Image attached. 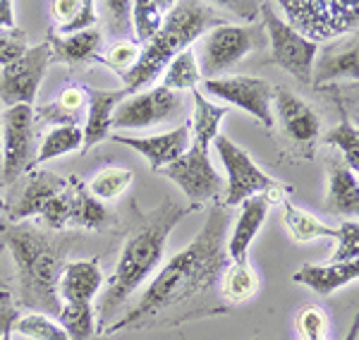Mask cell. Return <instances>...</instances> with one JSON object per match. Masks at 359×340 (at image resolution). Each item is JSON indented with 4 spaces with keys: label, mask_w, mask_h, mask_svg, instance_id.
Here are the masks:
<instances>
[{
    "label": "cell",
    "mask_w": 359,
    "mask_h": 340,
    "mask_svg": "<svg viewBox=\"0 0 359 340\" xmlns=\"http://www.w3.org/2000/svg\"><path fill=\"white\" fill-rule=\"evenodd\" d=\"M161 175L170 177L172 182L187 194L192 204H204V201H213L221 197L225 182L218 175V170L211 163V149L201 147V144L192 142L189 149L177 161L165 165Z\"/></svg>",
    "instance_id": "10"
},
{
    "label": "cell",
    "mask_w": 359,
    "mask_h": 340,
    "mask_svg": "<svg viewBox=\"0 0 359 340\" xmlns=\"http://www.w3.org/2000/svg\"><path fill=\"white\" fill-rule=\"evenodd\" d=\"M132 177H135V172L130 168L113 165V168L96 172L86 189H89L98 201H113V199H118L120 194H125V189L132 184Z\"/></svg>",
    "instance_id": "33"
},
{
    "label": "cell",
    "mask_w": 359,
    "mask_h": 340,
    "mask_svg": "<svg viewBox=\"0 0 359 340\" xmlns=\"http://www.w3.org/2000/svg\"><path fill=\"white\" fill-rule=\"evenodd\" d=\"M27 50V34L17 29H0V65L17 60Z\"/></svg>",
    "instance_id": "40"
},
{
    "label": "cell",
    "mask_w": 359,
    "mask_h": 340,
    "mask_svg": "<svg viewBox=\"0 0 359 340\" xmlns=\"http://www.w3.org/2000/svg\"><path fill=\"white\" fill-rule=\"evenodd\" d=\"M216 151L223 161V168L228 172V182H225V204L223 206H240L242 201L249 197L264 194L269 199V204L273 201H285L287 187L283 182L273 180L271 175L259 168L254 163V158L249 156L242 147H237L233 140H228L225 135H218L216 140Z\"/></svg>",
    "instance_id": "6"
},
{
    "label": "cell",
    "mask_w": 359,
    "mask_h": 340,
    "mask_svg": "<svg viewBox=\"0 0 359 340\" xmlns=\"http://www.w3.org/2000/svg\"><path fill=\"white\" fill-rule=\"evenodd\" d=\"M184 216H187V209L177 206L172 199H165L158 209H154L132 230V235L125 240L111 278H108V290L103 295L101 304H98V312H94L98 333H103V326L113 319L115 312L161 266L165 254L168 235L172 233V228Z\"/></svg>",
    "instance_id": "3"
},
{
    "label": "cell",
    "mask_w": 359,
    "mask_h": 340,
    "mask_svg": "<svg viewBox=\"0 0 359 340\" xmlns=\"http://www.w3.org/2000/svg\"><path fill=\"white\" fill-rule=\"evenodd\" d=\"M326 211L347 216L355 221L359 213V180L350 168H345L343 161H328V194Z\"/></svg>",
    "instance_id": "21"
},
{
    "label": "cell",
    "mask_w": 359,
    "mask_h": 340,
    "mask_svg": "<svg viewBox=\"0 0 359 340\" xmlns=\"http://www.w3.org/2000/svg\"><path fill=\"white\" fill-rule=\"evenodd\" d=\"M359 276L357 261H345V264H304L292 273V280L309 290H314L316 295L328 297L333 292H338L340 287L355 283Z\"/></svg>",
    "instance_id": "20"
},
{
    "label": "cell",
    "mask_w": 359,
    "mask_h": 340,
    "mask_svg": "<svg viewBox=\"0 0 359 340\" xmlns=\"http://www.w3.org/2000/svg\"><path fill=\"white\" fill-rule=\"evenodd\" d=\"M228 226V206H211L199 235L158 271V276L149 283L135 307L103 333L113 336V333L130 331V328L168 326L175 321L201 316L196 302H204L211 295L225 266L230 264L228 252H225Z\"/></svg>",
    "instance_id": "1"
},
{
    "label": "cell",
    "mask_w": 359,
    "mask_h": 340,
    "mask_svg": "<svg viewBox=\"0 0 359 340\" xmlns=\"http://www.w3.org/2000/svg\"><path fill=\"white\" fill-rule=\"evenodd\" d=\"M13 10L15 5L10 0H0V29H17Z\"/></svg>",
    "instance_id": "45"
},
{
    "label": "cell",
    "mask_w": 359,
    "mask_h": 340,
    "mask_svg": "<svg viewBox=\"0 0 359 340\" xmlns=\"http://www.w3.org/2000/svg\"><path fill=\"white\" fill-rule=\"evenodd\" d=\"M357 336H359V324L355 321V324H352V328H350V333L345 336V340H357Z\"/></svg>",
    "instance_id": "46"
},
{
    "label": "cell",
    "mask_w": 359,
    "mask_h": 340,
    "mask_svg": "<svg viewBox=\"0 0 359 340\" xmlns=\"http://www.w3.org/2000/svg\"><path fill=\"white\" fill-rule=\"evenodd\" d=\"M326 144L338 149L345 158V168H350L357 175L359 170V132L350 120H343L338 128H333L326 135Z\"/></svg>",
    "instance_id": "35"
},
{
    "label": "cell",
    "mask_w": 359,
    "mask_h": 340,
    "mask_svg": "<svg viewBox=\"0 0 359 340\" xmlns=\"http://www.w3.org/2000/svg\"><path fill=\"white\" fill-rule=\"evenodd\" d=\"M79 8H82V0H57V3H53V17L57 27H65L79 13Z\"/></svg>",
    "instance_id": "44"
},
{
    "label": "cell",
    "mask_w": 359,
    "mask_h": 340,
    "mask_svg": "<svg viewBox=\"0 0 359 340\" xmlns=\"http://www.w3.org/2000/svg\"><path fill=\"white\" fill-rule=\"evenodd\" d=\"M273 103L276 118L287 140L297 144L299 149H311V154H314V144L318 140V132H321V123H318V115L311 111V106H306L299 96L290 94L283 86L273 89Z\"/></svg>",
    "instance_id": "14"
},
{
    "label": "cell",
    "mask_w": 359,
    "mask_h": 340,
    "mask_svg": "<svg viewBox=\"0 0 359 340\" xmlns=\"http://www.w3.org/2000/svg\"><path fill=\"white\" fill-rule=\"evenodd\" d=\"M17 316H20V309L13 302V297L8 292H0V338L5 333H13V324L17 321Z\"/></svg>",
    "instance_id": "43"
},
{
    "label": "cell",
    "mask_w": 359,
    "mask_h": 340,
    "mask_svg": "<svg viewBox=\"0 0 359 340\" xmlns=\"http://www.w3.org/2000/svg\"><path fill=\"white\" fill-rule=\"evenodd\" d=\"M72 182V209H69L67 226H77L84 230H98L108 223V209L101 204L84 184L77 182V177H69Z\"/></svg>",
    "instance_id": "26"
},
{
    "label": "cell",
    "mask_w": 359,
    "mask_h": 340,
    "mask_svg": "<svg viewBox=\"0 0 359 340\" xmlns=\"http://www.w3.org/2000/svg\"><path fill=\"white\" fill-rule=\"evenodd\" d=\"M50 46V55H55L57 60L62 62H86L91 57H98V50L103 46V36L98 29H89V32H79L72 34V36H50L48 39Z\"/></svg>",
    "instance_id": "23"
},
{
    "label": "cell",
    "mask_w": 359,
    "mask_h": 340,
    "mask_svg": "<svg viewBox=\"0 0 359 340\" xmlns=\"http://www.w3.org/2000/svg\"><path fill=\"white\" fill-rule=\"evenodd\" d=\"M201 96H211L228 106L252 115L264 128H273V86L266 79L247 77V74H228L218 79L201 82Z\"/></svg>",
    "instance_id": "9"
},
{
    "label": "cell",
    "mask_w": 359,
    "mask_h": 340,
    "mask_svg": "<svg viewBox=\"0 0 359 340\" xmlns=\"http://www.w3.org/2000/svg\"><path fill=\"white\" fill-rule=\"evenodd\" d=\"M182 94L168 91L163 86H156L149 91H137L115 108L113 128L123 130H139L151 128V125L165 123L172 115L182 111Z\"/></svg>",
    "instance_id": "13"
},
{
    "label": "cell",
    "mask_w": 359,
    "mask_h": 340,
    "mask_svg": "<svg viewBox=\"0 0 359 340\" xmlns=\"http://www.w3.org/2000/svg\"><path fill=\"white\" fill-rule=\"evenodd\" d=\"M84 91H86V123L82 130L84 135L82 149H91L111 135L115 108L130 94L125 89H94V86H84Z\"/></svg>",
    "instance_id": "17"
},
{
    "label": "cell",
    "mask_w": 359,
    "mask_h": 340,
    "mask_svg": "<svg viewBox=\"0 0 359 340\" xmlns=\"http://www.w3.org/2000/svg\"><path fill=\"white\" fill-rule=\"evenodd\" d=\"M13 333H20L29 340H69L60 324H55L46 314H27L17 316L13 324Z\"/></svg>",
    "instance_id": "34"
},
{
    "label": "cell",
    "mask_w": 359,
    "mask_h": 340,
    "mask_svg": "<svg viewBox=\"0 0 359 340\" xmlns=\"http://www.w3.org/2000/svg\"><path fill=\"white\" fill-rule=\"evenodd\" d=\"M50 62L48 41L27 48L17 60L3 65L0 70V101L8 108L13 106H34L39 86L43 82L46 67Z\"/></svg>",
    "instance_id": "12"
},
{
    "label": "cell",
    "mask_w": 359,
    "mask_h": 340,
    "mask_svg": "<svg viewBox=\"0 0 359 340\" xmlns=\"http://www.w3.org/2000/svg\"><path fill=\"white\" fill-rule=\"evenodd\" d=\"M170 8H172L170 0H139V3H132L130 20L135 25L139 43H149L158 34V29L163 27V20Z\"/></svg>",
    "instance_id": "29"
},
{
    "label": "cell",
    "mask_w": 359,
    "mask_h": 340,
    "mask_svg": "<svg viewBox=\"0 0 359 340\" xmlns=\"http://www.w3.org/2000/svg\"><path fill=\"white\" fill-rule=\"evenodd\" d=\"M96 20H98L96 3H91V0H82L79 13L74 15L65 27H57L55 36H72V34H79V32H89V29L96 27Z\"/></svg>",
    "instance_id": "41"
},
{
    "label": "cell",
    "mask_w": 359,
    "mask_h": 340,
    "mask_svg": "<svg viewBox=\"0 0 359 340\" xmlns=\"http://www.w3.org/2000/svg\"><path fill=\"white\" fill-rule=\"evenodd\" d=\"M259 290V276L249 261L228 264L221 276V297L230 304H242Z\"/></svg>",
    "instance_id": "28"
},
{
    "label": "cell",
    "mask_w": 359,
    "mask_h": 340,
    "mask_svg": "<svg viewBox=\"0 0 359 340\" xmlns=\"http://www.w3.org/2000/svg\"><path fill=\"white\" fill-rule=\"evenodd\" d=\"M0 165H3V123H0Z\"/></svg>",
    "instance_id": "47"
},
{
    "label": "cell",
    "mask_w": 359,
    "mask_h": 340,
    "mask_svg": "<svg viewBox=\"0 0 359 340\" xmlns=\"http://www.w3.org/2000/svg\"><path fill=\"white\" fill-rule=\"evenodd\" d=\"M283 221H285L287 233L297 245H306V242H314L318 238H340V228L326 226L316 216H311L309 211L299 209L290 201H283Z\"/></svg>",
    "instance_id": "24"
},
{
    "label": "cell",
    "mask_w": 359,
    "mask_h": 340,
    "mask_svg": "<svg viewBox=\"0 0 359 340\" xmlns=\"http://www.w3.org/2000/svg\"><path fill=\"white\" fill-rule=\"evenodd\" d=\"M357 34H352L350 39H345L343 43H333L331 48L323 53L318 60L314 74H311V84L321 86L326 82H335V79H357Z\"/></svg>",
    "instance_id": "22"
},
{
    "label": "cell",
    "mask_w": 359,
    "mask_h": 340,
    "mask_svg": "<svg viewBox=\"0 0 359 340\" xmlns=\"http://www.w3.org/2000/svg\"><path fill=\"white\" fill-rule=\"evenodd\" d=\"M86 108V91L84 86H67L57 94V99L48 106H43L39 111V118L43 123H53L55 128L62 125H77L79 128V118L82 111Z\"/></svg>",
    "instance_id": "27"
},
{
    "label": "cell",
    "mask_w": 359,
    "mask_h": 340,
    "mask_svg": "<svg viewBox=\"0 0 359 340\" xmlns=\"http://www.w3.org/2000/svg\"><path fill=\"white\" fill-rule=\"evenodd\" d=\"M106 10V20L111 25L113 32H127L130 29V10L132 3H125V0H113V3H103L101 5Z\"/></svg>",
    "instance_id": "42"
},
{
    "label": "cell",
    "mask_w": 359,
    "mask_h": 340,
    "mask_svg": "<svg viewBox=\"0 0 359 340\" xmlns=\"http://www.w3.org/2000/svg\"><path fill=\"white\" fill-rule=\"evenodd\" d=\"M69 209H72V184H67L62 192H57L53 199L41 209V221L50 233H60L69 221Z\"/></svg>",
    "instance_id": "36"
},
{
    "label": "cell",
    "mask_w": 359,
    "mask_h": 340,
    "mask_svg": "<svg viewBox=\"0 0 359 340\" xmlns=\"http://www.w3.org/2000/svg\"><path fill=\"white\" fill-rule=\"evenodd\" d=\"M65 187H67V180L55 175V172H48V170L32 172L27 180V187L22 189V194L17 197L15 204L10 206V216H8L10 223H20L32 216H39L43 206Z\"/></svg>",
    "instance_id": "19"
},
{
    "label": "cell",
    "mask_w": 359,
    "mask_h": 340,
    "mask_svg": "<svg viewBox=\"0 0 359 340\" xmlns=\"http://www.w3.org/2000/svg\"><path fill=\"white\" fill-rule=\"evenodd\" d=\"M113 142L125 144V147L135 149L149 161L151 172H161L165 165L177 161L192 144V132H189V123L180 125V128L163 132V135L154 137H127V135H113Z\"/></svg>",
    "instance_id": "15"
},
{
    "label": "cell",
    "mask_w": 359,
    "mask_h": 340,
    "mask_svg": "<svg viewBox=\"0 0 359 340\" xmlns=\"http://www.w3.org/2000/svg\"><path fill=\"white\" fill-rule=\"evenodd\" d=\"M139 55H142V46H139L137 41H120L108 50V55L98 57V60H101L103 65L111 67L115 74L125 77V74L137 65Z\"/></svg>",
    "instance_id": "38"
},
{
    "label": "cell",
    "mask_w": 359,
    "mask_h": 340,
    "mask_svg": "<svg viewBox=\"0 0 359 340\" xmlns=\"http://www.w3.org/2000/svg\"><path fill=\"white\" fill-rule=\"evenodd\" d=\"M357 252H359V226H357V221H345L343 226H340L338 250H335L331 264L357 261Z\"/></svg>",
    "instance_id": "39"
},
{
    "label": "cell",
    "mask_w": 359,
    "mask_h": 340,
    "mask_svg": "<svg viewBox=\"0 0 359 340\" xmlns=\"http://www.w3.org/2000/svg\"><path fill=\"white\" fill-rule=\"evenodd\" d=\"M254 340H259V338H254Z\"/></svg>",
    "instance_id": "49"
},
{
    "label": "cell",
    "mask_w": 359,
    "mask_h": 340,
    "mask_svg": "<svg viewBox=\"0 0 359 340\" xmlns=\"http://www.w3.org/2000/svg\"><path fill=\"white\" fill-rule=\"evenodd\" d=\"M60 326L69 340H94L96 338V314L94 304H62Z\"/></svg>",
    "instance_id": "32"
},
{
    "label": "cell",
    "mask_w": 359,
    "mask_h": 340,
    "mask_svg": "<svg viewBox=\"0 0 359 340\" xmlns=\"http://www.w3.org/2000/svg\"><path fill=\"white\" fill-rule=\"evenodd\" d=\"M225 22L213 13L204 3H194V0H182V3H172L168 10L163 27L149 43H144L142 55H139L137 65L123 77V89L127 94H137L142 86L151 84L165 65L182 50H187L196 39H201L208 29L221 27Z\"/></svg>",
    "instance_id": "4"
},
{
    "label": "cell",
    "mask_w": 359,
    "mask_h": 340,
    "mask_svg": "<svg viewBox=\"0 0 359 340\" xmlns=\"http://www.w3.org/2000/svg\"><path fill=\"white\" fill-rule=\"evenodd\" d=\"M0 340H13V333H5V336L0 338Z\"/></svg>",
    "instance_id": "48"
},
{
    "label": "cell",
    "mask_w": 359,
    "mask_h": 340,
    "mask_svg": "<svg viewBox=\"0 0 359 340\" xmlns=\"http://www.w3.org/2000/svg\"><path fill=\"white\" fill-rule=\"evenodd\" d=\"M259 46H264V32L254 25H228L225 22L221 27L208 29L201 36L199 57H196L201 82L223 77Z\"/></svg>",
    "instance_id": "7"
},
{
    "label": "cell",
    "mask_w": 359,
    "mask_h": 340,
    "mask_svg": "<svg viewBox=\"0 0 359 340\" xmlns=\"http://www.w3.org/2000/svg\"><path fill=\"white\" fill-rule=\"evenodd\" d=\"M192 94H194V115H192V123H189L192 142L211 149L213 140L221 135V123L225 115H228V108L211 103L206 96H201L199 89L192 91Z\"/></svg>",
    "instance_id": "25"
},
{
    "label": "cell",
    "mask_w": 359,
    "mask_h": 340,
    "mask_svg": "<svg viewBox=\"0 0 359 340\" xmlns=\"http://www.w3.org/2000/svg\"><path fill=\"white\" fill-rule=\"evenodd\" d=\"M294 326H297L299 340H328L326 338V312L316 304H306L294 316Z\"/></svg>",
    "instance_id": "37"
},
{
    "label": "cell",
    "mask_w": 359,
    "mask_h": 340,
    "mask_svg": "<svg viewBox=\"0 0 359 340\" xmlns=\"http://www.w3.org/2000/svg\"><path fill=\"white\" fill-rule=\"evenodd\" d=\"M287 25L311 43L335 41L355 34L359 25V5L352 0H280Z\"/></svg>",
    "instance_id": "5"
},
{
    "label": "cell",
    "mask_w": 359,
    "mask_h": 340,
    "mask_svg": "<svg viewBox=\"0 0 359 340\" xmlns=\"http://www.w3.org/2000/svg\"><path fill=\"white\" fill-rule=\"evenodd\" d=\"M269 199L264 194H257V197H249L247 201L240 204V213H237V221L233 228V235L230 240H225V252H228V259H233V264H242L249 261V247H252L254 238L262 230L266 216H269Z\"/></svg>",
    "instance_id": "18"
},
{
    "label": "cell",
    "mask_w": 359,
    "mask_h": 340,
    "mask_svg": "<svg viewBox=\"0 0 359 340\" xmlns=\"http://www.w3.org/2000/svg\"><path fill=\"white\" fill-rule=\"evenodd\" d=\"M103 285V271L98 259L67 261L57 278V297L60 304H94Z\"/></svg>",
    "instance_id": "16"
},
{
    "label": "cell",
    "mask_w": 359,
    "mask_h": 340,
    "mask_svg": "<svg viewBox=\"0 0 359 340\" xmlns=\"http://www.w3.org/2000/svg\"><path fill=\"white\" fill-rule=\"evenodd\" d=\"M262 15L264 34L269 36L271 43V60L285 72H290L302 84H311V70H314V57L318 46L302 39L285 20H280L273 13V5L271 3L262 5Z\"/></svg>",
    "instance_id": "8"
},
{
    "label": "cell",
    "mask_w": 359,
    "mask_h": 340,
    "mask_svg": "<svg viewBox=\"0 0 359 340\" xmlns=\"http://www.w3.org/2000/svg\"><path fill=\"white\" fill-rule=\"evenodd\" d=\"M201 84L199 65H196V53L194 50H182L180 55L172 57L163 70V82L161 86L168 91H196Z\"/></svg>",
    "instance_id": "30"
},
{
    "label": "cell",
    "mask_w": 359,
    "mask_h": 340,
    "mask_svg": "<svg viewBox=\"0 0 359 340\" xmlns=\"http://www.w3.org/2000/svg\"><path fill=\"white\" fill-rule=\"evenodd\" d=\"M82 142H84V135H82V128H77V125L53 128L48 135L43 137L41 147H39V151H36V161H34V165H41L50 158H57V156H65V154L77 151V149H82Z\"/></svg>",
    "instance_id": "31"
},
{
    "label": "cell",
    "mask_w": 359,
    "mask_h": 340,
    "mask_svg": "<svg viewBox=\"0 0 359 340\" xmlns=\"http://www.w3.org/2000/svg\"><path fill=\"white\" fill-rule=\"evenodd\" d=\"M0 240L13 257L22 307L34 314H60L57 278L67 264L69 238H60L32 223H5L0 226Z\"/></svg>",
    "instance_id": "2"
},
{
    "label": "cell",
    "mask_w": 359,
    "mask_h": 340,
    "mask_svg": "<svg viewBox=\"0 0 359 340\" xmlns=\"http://www.w3.org/2000/svg\"><path fill=\"white\" fill-rule=\"evenodd\" d=\"M3 123V165L0 180L13 184L25 175L36 161V142H34V108L13 106L0 115Z\"/></svg>",
    "instance_id": "11"
}]
</instances>
